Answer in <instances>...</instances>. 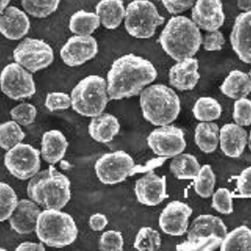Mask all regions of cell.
I'll return each mask as SVG.
<instances>
[{
    "label": "cell",
    "mask_w": 251,
    "mask_h": 251,
    "mask_svg": "<svg viewBox=\"0 0 251 251\" xmlns=\"http://www.w3.org/2000/svg\"><path fill=\"white\" fill-rule=\"evenodd\" d=\"M157 77L153 64L135 54L124 55L114 60L106 75L109 100H122L138 95Z\"/></svg>",
    "instance_id": "6da1fadb"
},
{
    "label": "cell",
    "mask_w": 251,
    "mask_h": 251,
    "mask_svg": "<svg viewBox=\"0 0 251 251\" xmlns=\"http://www.w3.org/2000/svg\"><path fill=\"white\" fill-rule=\"evenodd\" d=\"M201 32L188 17H172L159 36L160 46L175 61L194 57L201 46Z\"/></svg>",
    "instance_id": "7a4b0ae2"
},
{
    "label": "cell",
    "mask_w": 251,
    "mask_h": 251,
    "mask_svg": "<svg viewBox=\"0 0 251 251\" xmlns=\"http://www.w3.org/2000/svg\"><path fill=\"white\" fill-rule=\"evenodd\" d=\"M26 191L31 201L45 209L61 210L72 197L71 181L53 165L31 177Z\"/></svg>",
    "instance_id": "3957f363"
},
{
    "label": "cell",
    "mask_w": 251,
    "mask_h": 251,
    "mask_svg": "<svg viewBox=\"0 0 251 251\" xmlns=\"http://www.w3.org/2000/svg\"><path fill=\"white\" fill-rule=\"evenodd\" d=\"M143 118L151 125H171L181 112V101L174 90L163 84H153L139 93Z\"/></svg>",
    "instance_id": "277c9868"
},
{
    "label": "cell",
    "mask_w": 251,
    "mask_h": 251,
    "mask_svg": "<svg viewBox=\"0 0 251 251\" xmlns=\"http://www.w3.org/2000/svg\"><path fill=\"white\" fill-rule=\"evenodd\" d=\"M35 232L44 245L61 249L76 240L78 228L68 213L56 209H45L38 217Z\"/></svg>",
    "instance_id": "5b68a950"
},
{
    "label": "cell",
    "mask_w": 251,
    "mask_h": 251,
    "mask_svg": "<svg viewBox=\"0 0 251 251\" xmlns=\"http://www.w3.org/2000/svg\"><path fill=\"white\" fill-rule=\"evenodd\" d=\"M108 102L106 80L100 75L83 78L71 93V106L84 117L93 118L102 114Z\"/></svg>",
    "instance_id": "8992f818"
},
{
    "label": "cell",
    "mask_w": 251,
    "mask_h": 251,
    "mask_svg": "<svg viewBox=\"0 0 251 251\" xmlns=\"http://www.w3.org/2000/svg\"><path fill=\"white\" fill-rule=\"evenodd\" d=\"M165 23L156 6L150 0H134L126 7L125 26L127 33L136 39H150L156 28Z\"/></svg>",
    "instance_id": "52a82bcc"
},
{
    "label": "cell",
    "mask_w": 251,
    "mask_h": 251,
    "mask_svg": "<svg viewBox=\"0 0 251 251\" xmlns=\"http://www.w3.org/2000/svg\"><path fill=\"white\" fill-rule=\"evenodd\" d=\"M94 169L99 181L106 185L123 183L138 172L133 157L124 151L104 153L96 161Z\"/></svg>",
    "instance_id": "ba28073f"
},
{
    "label": "cell",
    "mask_w": 251,
    "mask_h": 251,
    "mask_svg": "<svg viewBox=\"0 0 251 251\" xmlns=\"http://www.w3.org/2000/svg\"><path fill=\"white\" fill-rule=\"evenodd\" d=\"M13 59L25 70L34 74L53 63L54 51L43 40L26 38L13 50Z\"/></svg>",
    "instance_id": "9c48e42d"
},
{
    "label": "cell",
    "mask_w": 251,
    "mask_h": 251,
    "mask_svg": "<svg viewBox=\"0 0 251 251\" xmlns=\"http://www.w3.org/2000/svg\"><path fill=\"white\" fill-rule=\"evenodd\" d=\"M4 165L14 178L22 181L28 180L41 169V151L21 142L7 151Z\"/></svg>",
    "instance_id": "30bf717a"
},
{
    "label": "cell",
    "mask_w": 251,
    "mask_h": 251,
    "mask_svg": "<svg viewBox=\"0 0 251 251\" xmlns=\"http://www.w3.org/2000/svg\"><path fill=\"white\" fill-rule=\"evenodd\" d=\"M0 89L12 100L30 98L36 93V85L30 72L16 62L5 66L0 74Z\"/></svg>",
    "instance_id": "8fae6325"
},
{
    "label": "cell",
    "mask_w": 251,
    "mask_h": 251,
    "mask_svg": "<svg viewBox=\"0 0 251 251\" xmlns=\"http://www.w3.org/2000/svg\"><path fill=\"white\" fill-rule=\"evenodd\" d=\"M147 143L155 155L164 158L174 157L186 148L183 130L171 125L157 126L150 133Z\"/></svg>",
    "instance_id": "7c38bea8"
},
{
    "label": "cell",
    "mask_w": 251,
    "mask_h": 251,
    "mask_svg": "<svg viewBox=\"0 0 251 251\" xmlns=\"http://www.w3.org/2000/svg\"><path fill=\"white\" fill-rule=\"evenodd\" d=\"M98 54V44L91 36H72L60 50L62 61L70 67L85 64Z\"/></svg>",
    "instance_id": "4fadbf2b"
},
{
    "label": "cell",
    "mask_w": 251,
    "mask_h": 251,
    "mask_svg": "<svg viewBox=\"0 0 251 251\" xmlns=\"http://www.w3.org/2000/svg\"><path fill=\"white\" fill-rule=\"evenodd\" d=\"M193 210L180 201H173L160 214L158 224L163 232L172 236H182L189 226L188 219Z\"/></svg>",
    "instance_id": "5bb4252c"
},
{
    "label": "cell",
    "mask_w": 251,
    "mask_h": 251,
    "mask_svg": "<svg viewBox=\"0 0 251 251\" xmlns=\"http://www.w3.org/2000/svg\"><path fill=\"white\" fill-rule=\"evenodd\" d=\"M135 194L137 201L145 206H157L169 198L167 194V177L149 172L137 180Z\"/></svg>",
    "instance_id": "9a60e30c"
},
{
    "label": "cell",
    "mask_w": 251,
    "mask_h": 251,
    "mask_svg": "<svg viewBox=\"0 0 251 251\" xmlns=\"http://www.w3.org/2000/svg\"><path fill=\"white\" fill-rule=\"evenodd\" d=\"M191 20L204 31L218 30L225 22L221 0H195Z\"/></svg>",
    "instance_id": "2e32d148"
},
{
    "label": "cell",
    "mask_w": 251,
    "mask_h": 251,
    "mask_svg": "<svg viewBox=\"0 0 251 251\" xmlns=\"http://www.w3.org/2000/svg\"><path fill=\"white\" fill-rule=\"evenodd\" d=\"M251 12H241L235 18L230 33V44L234 53L244 63L251 64Z\"/></svg>",
    "instance_id": "e0dca14e"
},
{
    "label": "cell",
    "mask_w": 251,
    "mask_h": 251,
    "mask_svg": "<svg viewBox=\"0 0 251 251\" xmlns=\"http://www.w3.org/2000/svg\"><path fill=\"white\" fill-rule=\"evenodd\" d=\"M199 60L196 57H187L177 61L170 70V85L180 92L192 91L199 83Z\"/></svg>",
    "instance_id": "ac0fdd59"
},
{
    "label": "cell",
    "mask_w": 251,
    "mask_h": 251,
    "mask_svg": "<svg viewBox=\"0 0 251 251\" xmlns=\"http://www.w3.org/2000/svg\"><path fill=\"white\" fill-rule=\"evenodd\" d=\"M30 21L25 12L17 7H7L0 13V33L6 39L18 41L28 33Z\"/></svg>",
    "instance_id": "d6986e66"
},
{
    "label": "cell",
    "mask_w": 251,
    "mask_h": 251,
    "mask_svg": "<svg viewBox=\"0 0 251 251\" xmlns=\"http://www.w3.org/2000/svg\"><path fill=\"white\" fill-rule=\"evenodd\" d=\"M41 212L40 206L30 199L18 201L17 205L9 217L10 225L19 234H30L35 231L37 219Z\"/></svg>",
    "instance_id": "ffe728a7"
},
{
    "label": "cell",
    "mask_w": 251,
    "mask_h": 251,
    "mask_svg": "<svg viewBox=\"0 0 251 251\" xmlns=\"http://www.w3.org/2000/svg\"><path fill=\"white\" fill-rule=\"evenodd\" d=\"M247 130L236 124H227L219 129L218 146L223 153L230 158L240 157L248 145Z\"/></svg>",
    "instance_id": "44dd1931"
},
{
    "label": "cell",
    "mask_w": 251,
    "mask_h": 251,
    "mask_svg": "<svg viewBox=\"0 0 251 251\" xmlns=\"http://www.w3.org/2000/svg\"><path fill=\"white\" fill-rule=\"evenodd\" d=\"M187 240L202 236L217 235L223 238L228 232L227 226L220 217L213 215H201L196 217L186 230Z\"/></svg>",
    "instance_id": "7402d4cb"
},
{
    "label": "cell",
    "mask_w": 251,
    "mask_h": 251,
    "mask_svg": "<svg viewBox=\"0 0 251 251\" xmlns=\"http://www.w3.org/2000/svg\"><path fill=\"white\" fill-rule=\"evenodd\" d=\"M69 143L59 130L47 131L42 137L41 155L50 165H55L65 156Z\"/></svg>",
    "instance_id": "603a6c76"
},
{
    "label": "cell",
    "mask_w": 251,
    "mask_h": 251,
    "mask_svg": "<svg viewBox=\"0 0 251 251\" xmlns=\"http://www.w3.org/2000/svg\"><path fill=\"white\" fill-rule=\"evenodd\" d=\"M88 129L93 140L99 143H108L119 134L121 125L114 115L103 112L92 118Z\"/></svg>",
    "instance_id": "cb8c5ba5"
},
{
    "label": "cell",
    "mask_w": 251,
    "mask_h": 251,
    "mask_svg": "<svg viewBox=\"0 0 251 251\" xmlns=\"http://www.w3.org/2000/svg\"><path fill=\"white\" fill-rule=\"evenodd\" d=\"M100 23L106 29L118 28L126 16V6L123 0H101L95 7Z\"/></svg>",
    "instance_id": "d4e9b609"
},
{
    "label": "cell",
    "mask_w": 251,
    "mask_h": 251,
    "mask_svg": "<svg viewBox=\"0 0 251 251\" xmlns=\"http://www.w3.org/2000/svg\"><path fill=\"white\" fill-rule=\"evenodd\" d=\"M220 91L225 96L234 100L248 97L251 91L250 74L240 70L231 71L220 86Z\"/></svg>",
    "instance_id": "484cf974"
},
{
    "label": "cell",
    "mask_w": 251,
    "mask_h": 251,
    "mask_svg": "<svg viewBox=\"0 0 251 251\" xmlns=\"http://www.w3.org/2000/svg\"><path fill=\"white\" fill-rule=\"evenodd\" d=\"M195 143L202 152H214L219 144V127L214 122H201L195 128Z\"/></svg>",
    "instance_id": "4316f807"
},
{
    "label": "cell",
    "mask_w": 251,
    "mask_h": 251,
    "mask_svg": "<svg viewBox=\"0 0 251 251\" xmlns=\"http://www.w3.org/2000/svg\"><path fill=\"white\" fill-rule=\"evenodd\" d=\"M172 158L170 169L179 180H193L201 167L196 156L190 153L182 152Z\"/></svg>",
    "instance_id": "83f0119b"
},
{
    "label": "cell",
    "mask_w": 251,
    "mask_h": 251,
    "mask_svg": "<svg viewBox=\"0 0 251 251\" xmlns=\"http://www.w3.org/2000/svg\"><path fill=\"white\" fill-rule=\"evenodd\" d=\"M100 25V19L96 13L81 10L71 16L69 28L75 35L91 36Z\"/></svg>",
    "instance_id": "f1b7e54d"
},
{
    "label": "cell",
    "mask_w": 251,
    "mask_h": 251,
    "mask_svg": "<svg viewBox=\"0 0 251 251\" xmlns=\"http://www.w3.org/2000/svg\"><path fill=\"white\" fill-rule=\"evenodd\" d=\"M218 249L221 251H251V228L248 226H240L227 232Z\"/></svg>",
    "instance_id": "f546056e"
},
{
    "label": "cell",
    "mask_w": 251,
    "mask_h": 251,
    "mask_svg": "<svg viewBox=\"0 0 251 251\" xmlns=\"http://www.w3.org/2000/svg\"><path fill=\"white\" fill-rule=\"evenodd\" d=\"M192 112L200 122H214L222 114V106L212 97H201L196 101Z\"/></svg>",
    "instance_id": "4dcf8cb0"
},
{
    "label": "cell",
    "mask_w": 251,
    "mask_h": 251,
    "mask_svg": "<svg viewBox=\"0 0 251 251\" xmlns=\"http://www.w3.org/2000/svg\"><path fill=\"white\" fill-rule=\"evenodd\" d=\"M193 181L195 192L201 198L208 199L214 193L217 178L210 165H203L201 167Z\"/></svg>",
    "instance_id": "1f68e13d"
},
{
    "label": "cell",
    "mask_w": 251,
    "mask_h": 251,
    "mask_svg": "<svg viewBox=\"0 0 251 251\" xmlns=\"http://www.w3.org/2000/svg\"><path fill=\"white\" fill-rule=\"evenodd\" d=\"M25 134L14 121H8L0 124V148L8 151L25 139Z\"/></svg>",
    "instance_id": "d6a6232c"
},
{
    "label": "cell",
    "mask_w": 251,
    "mask_h": 251,
    "mask_svg": "<svg viewBox=\"0 0 251 251\" xmlns=\"http://www.w3.org/2000/svg\"><path fill=\"white\" fill-rule=\"evenodd\" d=\"M60 0H22L25 12L35 18H46L56 12Z\"/></svg>",
    "instance_id": "836d02e7"
},
{
    "label": "cell",
    "mask_w": 251,
    "mask_h": 251,
    "mask_svg": "<svg viewBox=\"0 0 251 251\" xmlns=\"http://www.w3.org/2000/svg\"><path fill=\"white\" fill-rule=\"evenodd\" d=\"M162 245V238L156 229L151 227L139 228L136 235L134 248L140 251H158Z\"/></svg>",
    "instance_id": "e575fe53"
},
{
    "label": "cell",
    "mask_w": 251,
    "mask_h": 251,
    "mask_svg": "<svg viewBox=\"0 0 251 251\" xmlns=\"http://www.w3.org/2000/svg\"><path fill=\"white\" fill-rule=\"evenodd\" d=\"M222 238L217 235L202 236L193 240H187L183 243L177 245L176 250L180 251H216L220 244Z\"/></svg>",
    "instance_id": "d590c367"
},
{
    "label": "cell",
    "mask_w": 251,
    "mask_h": 251,
    "mask_svg": "<svg viewBox=\"0 0 251 251\" xmlns=\"http://www.w3.org/2000/svg\"><path fill=\"white\" fill-rule=\"evenodd\" d=\"M17 202V195L12 186L8 183L0 182V222L9 219Z\"/></svg>",
    "instance_id": "8d00e7d4"
},
{
    "label": "cell",
    "mask_w": 251,
    "mask_h": 251,
    "mask_svg": "<svg viewBox=\"0 0 251 251\" xmlns=\"http://www.w3.org/2000/svg\"><path fill=\"white\" fill-rule=\"evenodd\" d=\"M212 197V207L222 215H230L233 212V196L226 187L218 188Z\"/></svg>",
    "instance_id": "74e56055"
},
{
    "label": "cell",
    "mask_w": 251,
    "mask_h": 251,
    "mask_svg": "<svg viewBox=\"0 0 251 251\" xmlns=\"http://www.w3.org/2000/svg\"><path fill=\"white\" fill-rule=\"evenodd\" d=\"M12 121L19 126H28L34 123L37 108L32 103H23L16 105L11 110Z\"/></svg>",
    "instance_id": "f35d334b"
},
{
    "label": "cell",
    "mask_w": 251,
    "mask_h": 251,
    "mask_svg": "<svg viewBox=\"0 0 251 251\" xmlns=\"http://www.w3.org/2000/svg\"><path fill=\"white\" fill-rule=\"evenodd\" d=\"M232 118L234 124L248 127L251 124V102L248 97L237 99L233 103Z\"/></svg>",
    "instance_id": "ab89813d"
},
{
    "label": "cell",
    "mask_w": 251,
    "mask_h": 251,
    "mask_svg": "<svg viewBox=\"0 0 251 251\" xmlns=\"http://www.w3.org/2000/svg\"><path fill=\"white\" fill-rule=\"evenodd\" d=\"M125 240L123 233L118 230L104 231L99 240V249L103 251H120L124 250Z\"/></svg>",
    "instance_id": "60d3db41"
},
{
    "label": "cell",
    "mask_w": 251,
    "mask_h": 251,
    "mask_svg": "<svg viewBox=\"0 0 251 251\" xmlns=\"http://www.w3.org/2000/svg\"><path fill=\"white\" fill-rule=\"evenodd\" d=\"M45 105L49 111L66 110L71 107V96L65 92H49L46 95Z\"/></svg>",
    "instance_id": "b9f144b4"
},
{
    "label": "cell",
    "mask_w": 251,
    "mask_h": 251,
    "mask_svg": "<svg viewBox=\"0 0 251 251\" xmlns=\"http://www.w3.org/2000/svg\"><path fill=\"white\" fill-rule=\"evenodd\" d=\"M226 43L225 37L221 31H206L205 34L201 37V46L205 51L214 52L220 51Z\"/></svg>",
    "instance_id": "7bdbcfd3"
},
{
    "label": "cell",
    "mask_w": 251,
    "mask_h": 251,
    "mask_svg": "<svg viewBox=\"0 0 251 251\" xmlns=\"http://www.w3.org/2000/svg\"><path fill=\"white\" fill-rule=\"evenodd\" d=\"M251 168L248 167L240 173L236 178V189L239 195L237 197L244 199H251Z\"/></svg>",
    "instance_id": "ee69618b"
},
{
    "label": "cell",
    "mask_w": 251,
    "mask_h": 251,
    "mask_svg": "<svg viewBox=\"0 0 251 251\" xmlns=\"http://www.w3.org/2000/svg\"><path fill=\"white\" fill-rule=\"evenodd\" d=\"M162 3L168 12L177 15L190 10L195 0H162Z\"/></svg>",
    "instance_id": "f6af8a7d"
},
{
    "label": "cell",
    "mask_w": 251,
    "mask_h": 251,
    "mask_svg": "<svg viewBox=\"0 0 251 251\" xmlns=\"http://www.w3.org/2000/svg\"><path fill=\"white\" fill-rule=\"evenodd\" d=\"M108 224V219L103 214L101 213H96L93 214L92 217L89 219V225L90 228H92L94 231H101L103 228L107 226Z\"/></svg>",
    "instance_id": "bcb514c9"
},
{
    "label": "cell",
    "mask_w": 251,
    "mask_h": 251,
    "mask_svg": "<svg viewBox=\"0 0 251 251\" xmlns=\"http://www.w3.org/2000/svg\"><path fill=\"white\" fill-rule=\"evenodd\" d=\"M16 251H46V247L44 244L41 243H34V242H24L21 243L17 248Z\"/></svg>",
    "instance_id": "7dc6e473"
},
{
    "label": "cell",
    "mask_w": 251,
    "mask_h": 251,
    "mask_svg": "<svg viewBox=\"0 0 251 251\" xmlns=\"http://www.w3.org/2000/svg\"><path fill=\"white\" fill-rule=\"evenodd\" d=\"M237 7L242 12H251V0H238Z\"/></svg>",
    "instance_id": "c3c4849f"
},
{
    "label": "cell",
    "mask_w": 251,
    "mask_h": 251,
    "mask_svg": "<svg viewBox=\"0 0 251 251\" xmlns=\"http://www.w3.org/2000/svg\"><path fill=\"white\" fill-rule=\"evenodd\" d=\"M10 2L11 0H0V13L8 7Z\"/></svg>",
    "instance_id": "681fc988"
}]
</instances>
